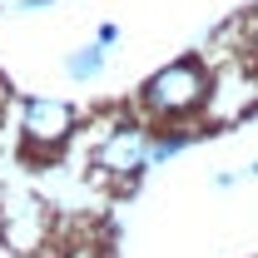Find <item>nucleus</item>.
Wrapping results in <instances>:
<instances>
[{
    "mask_svg": "<svg viewBox=\"0 0 258 258\" xmlns=\"http://www.w3.org/2000/svg\"><path fill=\"white\" fill-rule=\"evenodd\" d=\"M204 95H209V80H204V70L194 60L169 64V70H159V75L144 85L149 109H159V114H189V109L204 104Z\"/></svg>",
    "mask_w": 258,
    "mask_h": 258,
    "instance_id": "f257e3e1",
    "label": "nucleus"
},
{
    "mask_svg": "<svg viewBox=\"0 0 258 258\" xmlns=\"http://www.w3.org/2000/svg\"><path fill=\"white\" fill-rule=\"evenodd\" d=\"M75 129V109L64 99H30L25 104V139L35 149H60Z\"/></svg>",
    "mask_w": 258,
    "mask_h": 258,
    "instance_id": "f03ea898",
    "label": "nucleus"
},
{
    "mask_svg": "<svg viewBox=\"0 0 258 258\" xmlns=\"http://www.w3.org/2000/svg\"><path fill=\"white\" fill-rule=\"evenodd\" d=\"M95 164L104 174H139L144 164H149V139H144V129H114L104 144H99Z\"/></svg>",
    "mask_w": 258,
    "mask_h": 258,
    "instance_id": "7ed1b4c3",
    "label": "nucleus"
},
{
    "mask_svg": "<svg viewBox=\"0 0 258 258\" xmlns=\"http://www.w3.org/2000/svg\"><path fill=\"white\" fill-rule=\"evenodd\" d=\"M99 64H104V50L99 45H85V50L70 55V75L75 80H90V75H99Z\"/></svg>",
    "mask_w": 258,
    "mask_h": 258,
    "instance_id": "20e7f679",
    "label": "nucleus"
},
{
    "mask_svg": "<svg viewBox=\"0 0 258 258\" xmlns=\"http://www.w3.org/2000/svg\"><path fill=\"white\" fill-rule=\"evenodd\" d=\"M95 40H99V45H114V40H119V30H114V25H99Z\"/></svg>",
    "mask_w": 258,
    "mask_h": 258,
    "instance_id": "39448f33",
    "label": "nucleus"
},
{
    "mask_svg": "<svg viewBox=\"0 0 258 258\" xmlns=\"http://www.w3.org/2000/svg\"><path fill=\"white\" fill-rule=\"evenodd\" d=\"M253 50H258V30H253Z\"/></svg>",
    "mask_w": 258,
    "mask_h": 258,
    "instance_id": "423d86ee",
    "label": "nucleus"
}]
</instances>
